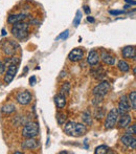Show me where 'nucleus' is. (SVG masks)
<instances>
[{
	"label": "nucleus",
	"mask_w": 136,
	"mask_h": 154,
	"mask_svg": "<svg viewBox=\"0 0 136 154\" xmlns=\"http://www.w3.org/2000/svg\"><path fill=\"white\" fill-rule=\"evenodd\" d=\"M64 131L65 133L69 136H82L84 134H86L87 132V127H86L85 124H77L74 122H68L64 127Z\"/></svg>",
	"instance_id": "1"
},
{
	"label": "nucleus",
	"mask_w": 136,
	"mask_h": 154,
	"mask_svg": "<svg viewBox=\"0 0 136 154\" xmlns=\"http://www.w3.org/2000/svg\"><path fill=\"white\" fill-rule=\"evenodd\" d=\"M12 34L18 40H24L29 36V24L23 21L14 23L12 27Z\"/></svg>",
	"instance_id": "2"
},
{
	"label": "nucleus",
	"mask_w": 136,
	"mask_h": 154,
	"mask_svg": "<svg viewBox=\"0 0 136 154\" xmlns=\"http://www.w3.org/2000/svg\"><path fill=\"white\" fill-rule=\"evenodd\" d=\"M39 125L37 123H27L25 124V126L23 127L22 130V135L25 138H29V137H36L39 134Z\"/></svg>",
	"instance_id": "3"
},
{
	"label": "nucleus",
	"mask_w": 136,
	"mask_h": 154,
	"mask_svg": "<svg viewBox=\"0 0 136 154\" xmlns=\"http://www.w3.org/2000/svg\"><path fill=\"white\" fill-rule=\"evenodd\" d=\"M119 119V113H118L117 109L113 108L107 113V118L105 121V128L106 129H112L115 127V125L117 124V121Z\"/></svg>",
	"instance_id": "4"
},
{
	"label": "nucleus",
	"mask_w": 136,
	"mask_h": 154,
	"mask_svg": "<svg viewBox=\"0 0 136 154\" xmlns=\"http://www.w3.org/2000/svg\"><path fill=\"white\" fill-rule=\"evenodd\" d=\"M110 90V84L108 81H103L98 83L95 87L93 88V94L95 97H104Z\"/></svg>",
	"instance_id": "5"
},
{
	"label": "nucleus",
	"mask_w": 136,
	"mask_h": 154,
	"mask_svg": "<svg viewBox=\"0 0 136 154\" xmlns=\"http://www.w3.org/2000/svg\"><path fill=\"white\" fill-rule=\"evenodd\" d=\"M18 69H19V64H12V65H10V66H8L6 75H4V82H5V84L12 83L15 75L18 72Z\"/></svg>",
	"instance_id": "6"
},
{
	"label": "nucleus",
	"mask_w": 136,
	"mask_h": 154,
	"mask_svg": "<svg viewBox=\"0 0 136 154\" xmlns=\"http://www.w3.org/2000/svg\"><path fill=\"white\" fill-rule=\"evenodd\" d=\"M32 100H33L32 93L26 91V90H25V91L19 92L16 97L17 103L20 104V105H29V104L32 102Z\"/></svg>",
	"instance_id": "7"
},
{
	"label": "nucleus",
	"mask_w": 136,
	"mask_h": 154,
	"mask_svg": "<svg viewBox=\"0 0 136 154\" xmlns=\"http://www.w3.org/2000/svg\"><path fill=\"white\" fill-rule=\"evenodd\" d=\"M130 110H131V106H130V103H129L128 97H127V95H122V99H120L119 104H118V108H117L118 113L126 114V113H128Z\"/></svg>",
	"instance_id": "8"
},
{
	"label": "nucleus",
	"mask_w": 136,
	"mask_h": 154,
	"mask_svg": "<svg viewBox=\"0 0 136 154\" xmlns=\"http://www.w3.org/2000/svg\"><path fill=\"white\" fill-rule=\"evenodd\" d=\"M84 57V51L81 48L77 47V48H73L72 51L69 53L68 55V59L71 62H79L83 59Z\"/></svg>",
	"instance_id": "9"
},
{
	"label": "nucleus",
	"mask_w": 136,
	"mask_h": 154,
	"mask_svg": "<svg viewBox=\"0 0 136 154\" xmlns=\"http://www.w3.org/2000/svg\"><path fill=\"white\" fill-rule=\"evenodd\" d=\"M2 48H3L4 54L8 56H13L16 53V44L11 40H8L6 42H4L2 44Z\"/></svg>",
	"instance_id": "10"
},
{
	"label": "nucleus",
	"mask_w": 136,
	"mask_h": 154,
	"mask_svg": "<svg viewBox=\"0 0 136 154\" xmlns=\"http://www.w3.org/2000/svg\"><path fill=\"white\" fill-rule=\"evenodd\" d=\"M21 146L23 149H37L40 147V143L39 140H35V137H29L26 140H24Z\"/></svg>",
	"instance_id": "11"
},
{
	"label": "nucleus",
	"mask_w": 136,
	"mask_h": 154,
	"mask_svg": "<svg viewBox=\"0 0 136 154\" xmlns=\"http://www.w3.org/2000/svg\"><path fill=\"white\" fill-rule=\"evenodd\" d=\"M101 58H100V54L96 51H91L89 54H88V58H87V62L89 65L91 66H94V65H98V62H100Z\"/></svg>",
	"instance_id": "12"
},
{
	"label": "nucleus",
	"mask_w": 136,
	"mask_h": 154,
	"mask_svg": "<svg viewBox=\"0 0 136 154\" xmlns=\"http://www.w3.org/2000/svg\"><path fill=\"white\" fill-rule=\"evenodd\" d=\"M122 57L126 58V59H133L135 60V46H126L122 48Z\"/></svg>",
	"instance_id": "13"
},
{
	"label": "nucleus",
	"mask_w": 136,
	"mask_h": 154,
	"mask_svg": "<svg viewBox=\"0 0 136 154\" xmlns=\"http://www.w3.org/2000/svg\"><path fill=\"white\" fill-rule=\"evenodd\" d=\"M100 58L102 59V61L107 65H114L116 63L115 58L110 55L109 53H107V51H103L102 55L100 56Z\"/></svg>",
	"instance_id": "14"
},
{
	"label": "nucleus",
	"mask_w": 136,
	"mask_h": 154,
	"mask_svg": "<svg viewBox=\"0 0 136 154\" xmlns=\"http://www.w3.org/2000/svg\"><path fill=\"white\" fill-rule=\"evenodd\" d=\"M131 121H132L131 116L128 113H126V114H122L120 119H118L117 123L120 128H127L131 124Z\"/></svg>",
	"instance_id": "15"
},
{
	"label": "nucleus",
	"mask_w": 136,
	"mask_h": 154,
	"mask_svg": "<svg viewBox=\"0 0 136 154\" xmlns=\"http://www.w3.org/2000/svg\"><path fill=\"white\" fill-rule=\"evenodd\" d=\"M55 103L59 109H63L66 106V95L59 93L55 97Z\"/></svg>",
	"instance_id": "16"
},
{
	"label": "nucleus",
	"mask_w": 136,
	"mask_h": 154,
	"mask_svg": "<svg viewBox=\"0 0 136 154\" xmlns=\"http://www.w3.org/2000/svg\"><path fill=\"white\" fill-rule=\"evenodd\" d=\"M26 19V15L25 14H18V15H10L8 18V22L10 24H14V23L20 22Z\"/></svg>",
	"instance_id": "17"
},
{
	"label": "nucleus",
	"mask_w": 136,
	"mask_h": 154,
	"mask_svg": "<svg viewBox=\"0 0 136 154\" xmlns=\"http://www.w3.org/2000/svg\"><path fill=\"white\" fill-rule=\"evenodd\" d=\"M82 121L85 125L87 126H91L92 125V116L91 113L89 111H84L82 113Z\"/></svg>",
	"instance_id": "18"
},
{
	"label": "nucleus",
	"mask_w": 136,
	"mask_h": 154,
	"mask_svg": "<svg viewBox=\"0 0 136 154\" xmlns=\"http://www.w3.org/2000/svg\"><path fill=\"white\" fill-rule=\"evenodd\" d=\"M117 67L122 72H128V71L130 70V65H129V63L124 61V60H120V61L117 63Z\"/></svg>",
	"instance_id": "19"
},
{
	"label": "nucleus",
	"mask_w": 136,
	"mask_h": 154,
	"mask_svg": "<svg viewBox=\"0 0 136 154\" xmlns=\"http://www.w3.org/2000/svg\"><path fill=\"white\" fill-rule=\"evenodd\" d=\"M135 140V137H133L132 135H130V134H125L124 136L122 137V145H125V146L127 147H130L131 144H132V142Z\"/></svg>",
	"instance_id": "20"
},
{
	"label": "nucleus",
	"mask_w": 136,
	"mask_h": 154,
	"mask_svg": "<svg viewBox=\"0 0 136 154\" xmlns=\"http://www.w3.org/2000/svg\"><path fill=\"white\" fill-rule=\"evenodd\" d=\"M129 103H130L131 109H136V91H131L129 94Z\"/></svg>",
	"instance_id": "21"
},
{
	"label": "nucleus",
	"mask_w": 136,
	"mask_h": 154,
	"mask_svg": "<svg viewBox=\"0 0 136 154\" xmlns=\"http://www.w3.org/2000/svg\"><path fill=\"white\" fill-rule=\"evenodd\" d=\"M12 64H20V59L16 57H11V58H6L5 62H4V65L5 66H10Z\"/></svg>",
	"instance_id": "22"
},
{
	"label": "nucleus",
	"mask_w": 136,
	"mask_h": 154,
	"mask_svg": "<svg viewBox=\"0 0 136 154\" xmlns=\"http://www.w3.org/2000/svg\"><path fill=\"white\" fill-rule=\"evenodd\" d=\"M108 152H109V148L106 145H101V146L96 147L95 150H94V153L95 154H106Z\"/></svg>",
	"instance_id": "23"
},
{
	"label": "nucleus",
	"mask_w": 136,
	"mask_h": 154,
	"mask_svg": "<svg viewBox=\"0 0 136 154\" xmlns=\"http://www.w3.org/2000/svg\"><path fill=\"white\" fill-rule=\"evenodd\" d=\"M14 111H15V106L13 105V104H8V105L2 107V112H3V113L10 114V113H13Z\"/></svg>",
	"instance_id": "24"
},
{
	"label": "nucleus",
	"mask_w": 136,
	"mask_h": 154,
	"mask_svg": "<svg viewBox=\"0 0 136 154\" xmlns=\"http://www.w3.org/2000/svg\"><path fill=\"white\" fill-rule=\"evenodd\" d=\"M69 90H70V84H69V82H65V83L61 86L60 93L66 95V94H68V93H69Z\"/></svg>",
	"instance_id": "25"
},
{
	"label": "nucleus",
	"mask_w": 136,
	"mask_h": 154,
	"mask_svg": "<svg viewBox=\"0 0 136 154\" xmlns=\"http://www.w3.org/2000/svg\"><path fill=\"white\" fill-rule=\"evenodd\" d=\"M57 120H58V123H59L60 125H62V124H64L65 123V121L67 120V114L58 112L57 113Z\"/></svg>",
	"instance_id": "26"
},
{
	"label": "nucleus",
	"mask_w": 136,
	"mask_h": 154,
	"mask_svg": "<svg viewBox=\"0 0 136 154\" xmlns=\"http://www.w3.org/2000/svg\"><path fill=\"white\" fill-rule=\"evenodd\" d=\"M81 20H82V12L81 11H77V16H75L74 20H73V24H74V26H79V24L81 23Z\"/></svg>",
	"instance_id": "27"
},
{
	"label": "nucleus",
	"mask_w": 136,
	"mask_h": 154,
	"mask_svg": "<svg viewBox=\"0 0 136 154\" xmlns=\"http://www.w3.org/2000/svg\"><path fill=\"white\" fill-rule=\"evenodd\" d=\"M127 134H130V135H135L136 134V125H130L127 127Z\"/></svg>",
	"instance_id": "28"
},
{
	"label": "nucleus",
	"mask_w": 136,
	"mask_h": 154,
	"mask_svg": "<svg viewBox=\"0 0 136 154\" xmlns=\"http://www.w3.org/2000/svg\"><path fill=\"white\" fill-rule=\"evenodd\" d=\"M68 36H69V31L66 29L65 32H63L61 35H59V36L57 37V40H59V39H64V40H65V39L68 38Z\"/></svg>",
	"instance_id": "29"
},
{
	"label": "nucleus",
	"mask_w": 136,
	"mask_h": 154,
	"mask_svg": "<svg viewBox=\"0 0 136 154\" xmlns=\"http://www.w3.org/2000/svg\"><path fill=\"white\" fill-rule=\"evenodd\" d=\"M103 116H104V112L100 111V108H98V109H96V111H95V118L102 119Z\"/></svg>",
	"instance_id": "30"
},
{
	"label": "nucleus",
	"mask_w": 136,
	"mask_h": 154,
	"mask_svg": "<svg viewBox=\"0 0 136 154\" xmlns=\"http://www.w3.org/2000/svg\"><path fill=\"white\" fill-rule=\"evenodd\" d=\"M110 14H111V15H115V16H116V15H122V14H124V11H110Z\"/></svg>",
	"instance_id": "31"
},
{
	"label": "nucleus",
	"mask_w": 136,
	"mask_h": 154,
	"mask_svg": "<svg viewBox=\"0 0 136 154\" xmlns=\"http://www.w3.org/2000/svg\"><path fill=\"white\" fill-rule=\"evenodd\" d=\"M4 69H5V65H4V63L0 61V75H2L4 72Z\"/></svg>",
	"instance_id": "32"
},
{
	"label": "nucleus",
	"mask_w": 136,
	"mask_h": 154,
	"mask_svg": "<svg viewBox=\"0 0 136 154\" xmlns=\"http://www.w3.org/2000/svg\"><path fill=\"white\" fill-rule=\"evenodd\" d=\"M29 84H31V85H35V84H36V77H35V75H33V77L29 79Z\"/></svg>",
	"instance_id": "33"
},
{
	"label": "nucleus",
	"mask_w": 136,
	"mask_h": 154,
	"mask_svg": "<svg viewBox=\"0 0 136 154\" xmlns=\"http://www.w3.org/2000/svg\"><path fill=\"white\" fill-rule=\"evenodd\" d=\"M84 11H85V13H86L87 15H89V14H90V8H89V6H87V5L84 6Z\"/></svg>",
	"instance_id": "34"
},
{
	"label": "nucleus",
	"mask_w": 136,
	"mask_h": 154,
	"mask_svg": "<svg viewBox=\"0 0 136 154\" xmlns=\"http://www.w3.org/2000/svg\"><path fill=\"white\" fill-rule=\"evenodd\" d=\"M87 20L89 21V22H94V21H95V19L92 18V17H90V16H88L87 17Z\"/></svg>",
	"instance_id": "35"
},
{
	"label": "nucleus",
	"mask_w": 136,
	"mask_h": 154,
	"mask_svg": "<svg viewBox=\"0 0 136 154\" xmlns=\"http://www.w3.org/2000/svg\"><path fill=\"white\" fill-rule=\"evenodd\" d=\"M66 77V71H61V73H60V78H64Z\"/></svg>",
	"instance_id": "36"
},
{
	"label": "nucleus",
	"mask_w": 136,
	"mask_h": 154,
	"mask_svg": "<svg viewBox=\"0 0 136 154\" xmlns=\"http://www.w3.org/2000/svg\"><path fill=\"white\" fill-rule=\"evenodd\" d=\"M126 2H128V3H131V4H133V5H135V1H134V0H126Z\"/></svg>",
	"instance_id": "37"
},
{
	"label": "nucleus",
	"mask_w": 136,
	"mask_h": 154,
	"mask_svg": "<svg viewBox=\"0 0 136 154\" xmlns=\"http://www.w3.org/2000/svg\"><path fill=\"white\" fill-rule=\"evenodd\" d=\"M2 36H5V29H2Z\"/></svg>",
	"instance_id": "38"
},
{
	"label": "nucleus",
	"mask_w": 136,
	"mask_h": 154,
	"mask_svg": "<svg viewBox=\"0 0 136 154\" xmlns=\"http://www.w3.org/2000/svg\"><path fill=\"white\" fill-rule=\"evenodd\" d=\"M135 72H136V68L134 67V68H133V73H134V75H135Z\"/></svg>",
	"instance_id": "39"
}]
</instances>
